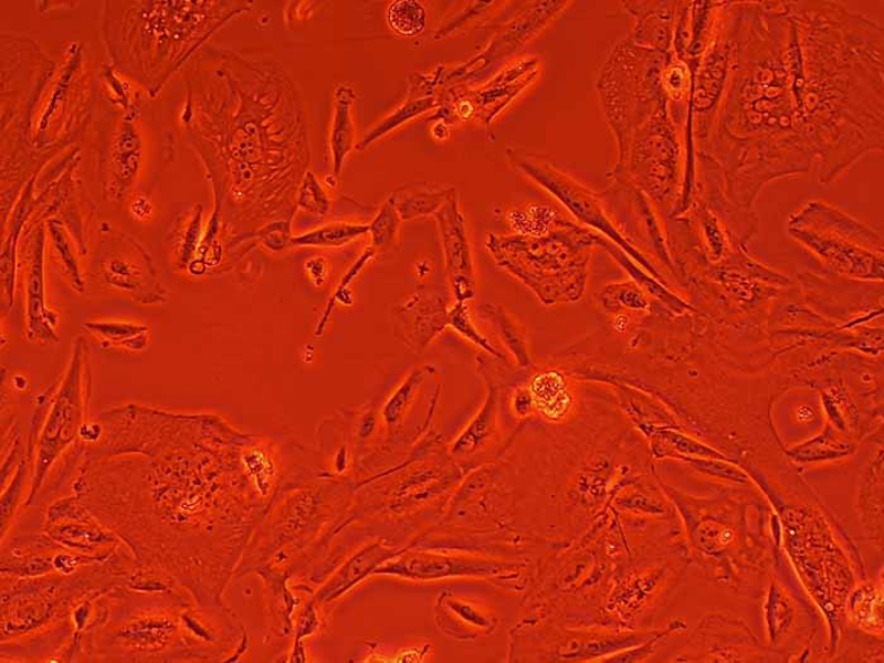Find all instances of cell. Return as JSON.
Returning a JSON list of instances; mask_svg holds the SVG:
<instances>
[{
  "label": "cell",
  "instance_id": "7a4b0ae2",
  "mask_svg": "<svg viewBox=\"0 0 884 663\" xmlns=\"http://www.w3.org/2000/svg\"><path fill=\"white\" fill-rule=\"evenodd\" d=\"M91 350L83 335L76 336L64 378L44 409L42 429L35 441V469L30 501L39 493L43 481L65 451L78 439L86 422L91 396Z\"/></svg>",
  "mask_w": 884,
  "mask_h": 663
},
{
  "label": "cell",
  "instance_id": "30bf717a",
  "mask_svg": "<svg viewBox=\"0 0 884 663\" xmlns=\"http://www.w3.org/2000/svg\"><path fill=\"white\" fill-rule=\"evenodd\" d=\"M535 410L548 421L560 422L572 411L573 394L564 373L546 369L534 377L528 386Z\"/></svg>",
  "mask_w": 884,
  "mask_h": 663
},
{
  "label": "cell",
  "instance_id": "ba28073f",
  "mask_svg": "<svg viewBox=\"0 0 884 663\" xmlns=\"http://www.w3.org/2000/svg\"><path fill=\"white\" fill-rule=\"evenodd\" d=\"M179 632L172 615L149 613V617L118 625V631L110 635V648H119L126 657L150 661V657H157L156 654H162L168 644H173Z\"/></svg>",
  "mask_w": 884,
  "mask_h": 663
},
{
  "label": "cell",
  "instance_id": "5bb4252c",
  "mask_svg": "<svg viewBox=\"0 0 884 663\" xmlns=\"http://www.w3.org/2000/svg\"><path fill=\"white\" fill-rule=\"evenodd\" d=\"M497 414H498V391L497 388L491 386L488 397L482 407L476 418L469 423L455 441L451 451L454 455L463 456L474 453V451L482 449L486 445L497 431Z\"/></svg>",
  "mask_w": 884,
  "mask_h": 663
},
{
  "label": "cell",
  "instance_id": "5b68a950",
  "mask_svg": "<svg viewBox=\"0 0 884 663\" xmlns=\"http://www.w3.org/2000/svg\"><path fill=\"white\" fill-rule=\"evenodd\" d=\"M436 217L455 303H469L475 297V280L464 218L454 199H450Z\"/></svg>",
  "mask_w": 884,
  "mask_h": 663
},
{
  "label": "cell",
  "instance_id": "cb8c5ba5",
  "mask_svg": "<svg viewBox=\"0 0 884 663\" xmlns=\"http://www.w3.org/2000/svg\"><path fill=\"white\" fill-rule=\"evenodd\" d=\"M609 301H614V303L606 305L608 307L612 306L613 304H617L634 309H644L649 305L648 299L644 298L641 292L630 286H621V291L615 292L614 298L612 297L606 299V303H609Z\"/></svg>",
  "mask_w": 884,
  "mask_h": 663
},
{
  "label": "cell",
  "instance_id": "8992f818",
  "mask_svg": "<svg viewBox=\"0 0 884 663\" xmlns=\"http://www.w3.org/2000/svg\"><path fill=\"white\" fill-rule=\"evenodd\" d=\"M103 278L109 286L129 294L137 303L164 304L167 291L156 280L149 256L135 243L131 253L112 254L103 261Z\"/></svg>",
  "mask_w": 884,
  "mask_h": 663
},
{
  "label": "cell",
  "instance_id": "2e32d148",
  "mask_svg": "<svg viewBox=\"0 0 884 663\" xmlns=\"http://www.w3.org/2000/svg\"><path fill=\"white\" fill-rule=\"evenodd\" d=\"M389 199L402 220H412L438 214L451 198L445 190L412 189L406 186L393 192Z\"/></svg>",
  "mask_w": 884,
  "mask_h": 663
},
{
  "label": "cell",
  "instance_id": "52a82bcc",
  "mask_svg": "<svg viewBox=\"0 0 884 663\" xmlns=\"http://www.w3.org/2000/svg\"><path fill=\"white\" fill-rule=\"evenodd\" d=\"M43 229L40 227L31 243V263L25 281V329L27 340L33 344L60 341L57 327L60 316L46 303L43 281Z\"/></svg>",
  "mask_w": 884,
  "mask_h": 663
},
{
  "label": "cell",
  "instance_id": "ffe728a7",
  "mask_svg": "<svg viewBox=\"0 0 884 663\" xmlns=\"http://www.w3.org/2000/svg\"><path fill=\"white\" fill-rule=\"evenodd\" d=\"M427 9L420 2L401 0L389 6L387 22L389 29L403 38H415L427 27Z\"/></svg>",
  "mask_w": 884,
  "mask_h": 663
},
{
  "label": "cell",
  "instance_id": "7c38bea8",
  "mask_svg": "<svg viewBox=\"0 0 884 663\" xmlns=\"http://www.w3.org/2000/svg\"><path fill=\"white\" fill-rule=\"evenodd\" d=\"M83 329L99 340L104 349L146 351L150 345V330L146 325L123 322H91Z\"/></svg>",
  "mask_w": 884,
  "mask_h": 663
},
{
  "label": "cell",
  "instance_id": "4fadbf2b",
  "mask_svg": "<svg viewBox=\"0 0 884 663\" xmlns=\"http://www.w3.org/2000/svg\"><path fill=\"white\" fill-rule=\"evenodd\" d=\"M446 610L444 618L448 632L464 636L490 634L497 627V619L481 606L457 598H448L440 606Z\"/></svg>",
  "mask_w": 884,
  "mask_h": 663
},
{
  "label": "cell",
  "instance_id": "9a60e30c",
  "mask_svg": "<svg viewBox=\"0 0 884 663\" xmlns=\"http://www.w3.org/2000/svg\"><path fill=\"white\" fill-rule=\"evenodd\" d=\"M482 315L493 324L499 340L512 354L519 367L526 368L533 365L525 326L515 316L509 314L503 306L492 304L482 307Z\"/></svg>",
  "mask_w": 884,
  "mask_h": 663
},
{
  "label": "cell",
  "instance_id": "e0dca14e",
  "mask_svg": "<svg viewBox=\"0 0 884 663\" xmlns=\"http://www.w3.org/2000/svg\"><path fill=\"white\" fill-rule=\"evenodd\" d=\"M369 234V224L334 223L292 236L290 246L340 248Z\"/></svg>",
  "mask_w": 884,
  "mask_h": 663
},
{
  "label": "cell",
  "instance_id": "8fae6325",
  "mask_svg": "<svg viewBox=\"0 0 884 663\" xmlns=\"http://www.w3.org/2000/svg\"><path fill=\"white\" fill-rule=\"evenodd\" d=\"M357 99L356 92L347 85H341L335 92V115L330 135V145L334 159V175L339 177L343 171L345 158L354 148L356 127L351 118V106Z\"/></svg>",
  "mask_w": 884,
  "mask_h": 663
},
{
  "label": "cell",
  "instance_id": "d6986e66",
  "mask_svg": "<svg viewBox=\"0 0 884 663\" xmlns=\"http://www.w3.org/2000/svg\"><path fill=\"white\" fill-rule=\"evenodd\" d=\"M449 327L466 341L475 345L476 348L488 352L493 358L506 360V356H504V354L495 347L488 336H485L480 330V327L476 326L471 307H469L467 303H455V305L449 309Z\"/></svg>",
  "mask_w": 884,
  "mask_h": 663
},
{
  "label": "cell",
  "instance_id": "3957f363",
  "mask_svg": "<svg viewBox=\"0 0 884 663\" xmlns=\"http://www.w3.org/2000/svg\"><path fill=\"white\" fill-rule=\"evenodd\" d=\"M519 251L528 260L507 265L513 274L535 292L543 304L577 303L586 288L587 259L580 255L583 244L565 236L518 239Z\"/></svg>",
  "mask_w": 884,
  "mask_h": 663
},
{
  "label": "cell",
  "instance_id": "d4e9b609",
  "mask_svg": "<svg viewBox=\"0 0 884 663\" xmlns=\"http://www.w3.org/2000/svg\"><path fill=\"white\" fill-rule=\"evenodd\" d=\"M535 409L533 396H530L528 387L519 388L512 398V411L519 419L527 418Z\"/></svg>",
  "mask_w": 884,
  "mask_h": 663
},
{
  "label": "cell",
  "instance_id": "ac0fdd59",
  "mask_svg": "<svg viewBox=\"0 0 884 663\" xmlns=\"http://www.w3.org/2000/svg\"><path fill=\"white\" fill-rule=\"evenodd\" d=\"M402 221L391 199H388L369 224L371 250L377 254L393 251L400 241Z\"/></svg>",
  "mask_w": 884,
  "mask_h": 663
},
{
  "label": "cell",
  "instance_id": "9c48e42d",
  "mask_svg": "<svg viewBox=\"0 0 884 663\" xmlns=\"http://www.w3.org/2000/svg\"><path fill=\"white\" fill-rule=\"evenodd\" d=\"M396 573L414 579H433L469 575V577H498L497 565L490 562L451 559L433 555H415L396 565Z\"/></svg>",
  "mask_w": 884,
  "mask_h": 663
},
{
  "label": "cell",
  "instance_id": "6da1fadb",
  "mask_svg": "<svg viewBox=\"0 0 884 663\" xmlns=\"http://www.w3.org/2000/svg\"><path fill=\"white\" fill-rule=\"evenodd\" d=\"M794 217L791 234L815 252L822 261L840 273L861 278H877L882 274L881 239L856 220L821 202H811Z\"/></svg>",
  "mask_w": 884,
  "mask_h": 663
},
{
  "label": "cell",
  "instance_id": "44dd1931",
  "mask_svg": "<svg viewBox=\"0 0 884 663\" xmlns=\"http://www.w3.org/2000/svg\"><path fill=\"white\" fill-rule=\"evenodd\" d=\"M296 208L318 218H326L332 212V198L313 172L307 171L301 182Z\"/></svg>",
  "mask_w": 884,
  "mask_h": 663
},
{
  "label": "cell",
  "instance_id": "7402d4cb",
  "mask_svg": "<svg viewBox=\"0 0 884 663\" xmlns=\"http://www.w3.org/2000/svg\"><path fill=\"white\" fill-rule=\"evenodd\" d=\"M430 367H421L415 368L412 373L407 378L403 385L398 388V391L388 401L385 410V418L388 424L391 427H397L400 423L403 413L407 410V406H409L415 392L419 391L420 386L423 383V380L430 375Z\"/></svg>",
  "mask_w": 884,
  "mask_h": 663
},
{
  "label": "cell",
  "instance_id": "277c9868",
  "mask_svg": "<svg viewBox=\"0 0 884 663\" xmlns=\"http://www.w3.org/2000/svg\"><path fill=\"white\" fill-rule=\"evenodd\" d=\"M449 309L444 297L418 292L393 308L394 334L411 351L422 352L449 327Z\"/></svg>",
  "mask_w": 884,
  "mask_h": 663
},
{
  "label": "cell",
  "instance_id": "484cf974",
  "mask_svg": "<svg viewBox=\"0 0 884 663\" xmlns=\"http://www.w3.org/2000/svg\"><path fill=\"white\" fill-rule=\"evenodd\" d=\"M306 271L312 276L316 286L325 285L327 277H329V264L324 259H313L306 264Z\"/></svg>",
  "mask_w": 884,
  "mask_h": 663
},
{
  "label": "cell",
  "instance_id": "603a6c76",
  "mask_svg": "<svg viewBox=\"0 0 884 663\" xmlns=\"http://www.w3.org/2000/svg\"><path fill=\"white\" fill-rule=\"evenodd\" d=\"M555 212L550 208L529 207L512 212L511 224L517 232L543 235L556 223Z\"/></svg>",
  "mask_w": 884,
  "mask_h": 663
}]
</instances>
